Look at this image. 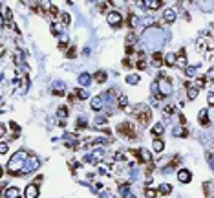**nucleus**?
<instances>
[{
    "label": "nucleus",
    "instance_id": "nucleus-17",
    "mask_svg": "<svg viewBox=\"0 0 214 198\" xmlns=\"http://www.w3.org/2000/svg\"><path fill=\"white\" fill-rule=\"evenodd\" d=\"M163 147H165V143H163L161 140H156V141H154V150H156V152H161Z\"/></svg>",
    "mask_w": 214,
    "mask_h": 198
},
{
    "label": "nucleus",
    "instance_id": "nucleus-4",
    "mask_svg": "<svg viewBox=\"0 0 214 198\" xmlns=\"http://www.w3.org/2000/svg\"><path fill=\"white\" fill-rule=\"evenodd\" d=\"M39 196V185L37 184H29L24 191V198H37Z\"/></svg>",
    "mask_w": 214,
    "mask_h": 198
},
{
    "label": "nucleus",
    "instance_id": "nucleus-23",
    "mask_svg": "<svg viewBox=\"0 0 214 198\" xmlns=\"http://www.w3.org/2000/svg\"><path fill=\"white\" fill-rule=\"evenodd\" d=\"M196 96H198V88H190L188 90V99H196Z\"/></svg>",
    "mask_w": 214,
    "mask_h": 198
},
{
    "label": "nucleus",
    "instance_id": "nucleus-1",
    "mask_svg": "<svg viewBox=\"0 0 214 198\" xmlns=\"http://www.w3.org/2000/svg\"><path fill=\"white\" fill-rule=\"evenodd\" d=\"M134 116L137 118V121H139V123L147 125V123L150 121V118H152V110H150L148 106H139L137 110H134Z\"/></svg>",
    "mask_w": 214,
    "mask_h": 198
},
{
    "label": "nucleus",
    "instance_id": "nucleus-2",
    "mask_svg": "<svg viewBox=\"0 0 214 198\" xmlns=\"http://www.w3.org/2000/svg\"><path fill=\"white\" fill-rule=\"evenodd\" d=\"M117 132L121 136H125V138H128V140H135L137 138V132H135V128L130 125V123H121L117 127Z\"/></svg>",
    "mask_w": 214,
    "mask_h": 198
},
{
    "label": "nucleus",
    "instance_id": "nucleus-14",
    "mask_svg": "<svg viewBox=\"0 0 214 198\" xmlns=\"http://www.w3.org/2000/svg\"><path fill=\"white\" fill-rule=\"evenodd\" d=\"M200 121H201V125H209V118H207V110H203V112H200Z\"/></svg>",
    "mask_w": 214,
    "mask_h": 198
},
{
    "label": "nucleus",
    "instance_id": "nucleus-35",
    "mask_svg": "<svg viewBox=\"0 0 214 198\" xmlns=\"http://www.w3.org/2000/svg\"><path fill=\"white\" fill-rule=\"evenodd\" d=\"M125 52H126V55H132V53H134V46H126Z\"/></svg>",
    "mask_w": 214,
    "mask_h": 198
},
{
    "label": "nucleus",
    "instance_id": "nucleus-39",
    "mask_svg": "<svg viewBox=\"0 0 214 198\" xmlns=\"http://www.w3.org/2000/svg\"><path fill=\"white\" fill-rule=\"evenodd\" d=\"M209 105H214V94L209 96Z\"/></svg>",
    "mask_w": 214,
    "mask_h": 198
},
{
    "label": "nucleus",
    "instance_id": "nucleus-30",
    "mask_svg": "<svg viewBox=\"0 0 214 198\" xmlns=\"http://www.w3.org/2000/svg\"><path fill=\"white\" fill-rule=\"evenodd\" d=\"M123 66L125 68H132V61L130 59H123Z\"/></svg>",
    "mask_w": 214,
    "mask_h": 198
},
{
    "label": "nucleus",
    "instance_id": "nucleus-31",
    "mask_svg": "<svg viewBox=\"0 0 214 198\" xmlns=\"http://www.w3.org/2000/svg\"><path fill=\"white\" fill-rule=\"evenodd\" d=\"M9 128H11V132H13V130H15V134H18V125H15V123H13V121H11V123H9Z\"/></svg>",
    "mask_w": 214,
    "mask_h": 198
},
{
    "label": "nucleus",
    "instance_id": "nucleus-38",
    "mask_svg": "<svg viewBox=\"0 0 214 198\" xmlns=\"http://www.w3.org/2000/svg\"><path fill=\"white\" fill-rule=\"evenodd\" d=\"M66 44H68V40H66V39H62V40H60V44H59V46H60V48L64 50V48H66Z\"/></svg>",
    "mask_w": 214,
    "mask_h": 198
},
{
    "label": "nucleus",
    "instance_id": "nucleus-11",
    "mask_svg": "<svg viewBox=\"0 0 214 198\" xmlns=\"http://www.w3.org/2000/svg\"><path fill=\"white\" fill-rule=\"evenodd\" d=\"M165 64L166 66H174L176 64V55L174 53H169V55H166V59H165Z\"/></svg>",
    "mask_w": 214,
    "mask_h": 198
},
{
    "label": "nucleus",
    "instance_id": "nucleus-25",
    "mask_svg": "<svg viewBox=\"0 0 214 198\" xmlns=\"http://www.w3.org/2000/svg\"><path fill=\"white\" fill-rule=\"evenodd\" d=\"M152 134H163V125H156L152 128Z\"/></svg>",
    "mask_w": 214,
    "mask_h": 198
},
{
    "label": "nucleus",
    "instance_id": "nucleus-15",
    "mask_svg": "<svg viewBox=\"0 0 214 198\" xmlns=\"http://www.w3.org/2000/svg\"><path fill=\"white\" fill-rule=\"evenodd\" d=\"M170 191H172V187H170L169 184H163V185L159 187V193H161V194H169Z\"/></svg>",
    "mask_w": 214,
    "mask_h": 198
},
{
    "label": "nucleus",
    "instance_id": "nucleus-24",
    "mask_svg": "<svg viewBox=\"0 0 214 198\" xmlns=\"http://www.w3.org/2000/svg\"><path fill=\"white\" fill-rule=\"evenodd\" d=\"M66 55H68L70 59H73V57L77 55V52H75V48H73V46H71V48H68V52H66Z\"/></svg>",
    "mask_w": 214,
    "mask_h": 198
},
{
    "label": "nucleus",
    "instance_id": "nucleus-34",
    "mask_svg": "<svg viewBox=\"0 0 214 198\" xmlns=\"http://www.w3.org/2000/svg\"><path fill=\"white\" fill-rule=\"evenodd\" d=\"M50 13H51V15H57V13H59V9H57L55 6H50Z\"/></svg>",
    "mask_w": 214,
    "mask_h": 198
},
{
    "label": "nucleus",
    "instance_id": "nucleus-16",
    "mask_svg": "<svg viewBox=\"0 0 214 198\" xmlns=\"http://www.w3.org/2000/svg\"><path fill=\"white\" fill-rule=\"evenodd\" d=\"M79 81H81V84H86V86H88V84H90V81H91V77H90L88 74H82V75L79 77Z\"/></svg>",
    "mask_w": 214,
    "mask_h": 198
},
{
    "label": "nucleus",
    "instance_id": "nucleus-29",
    "mask_svg": "<svg viewBox=\"0 0 214 198\" xmlns=\"http://www.w3.org/2000/svg\"><path fill=\"white\" fill-rule=\"evenodd\" d=\"M106 8H108V2H99V11H101V13L106 11Z\"/></svg>",
    "mask_w": 214,
    "mask_h": 198
},
{
    "label": "nucleus",
    "instance_id": "nucleus-5",
    "mask_svg": "<svg viewBox=\"0 0 214 198\" xmlns=\"http://www.w3.org/2000/svg\"><path fill=\"white\" fill-rule=\"evenodd\" d=\"M190 178H192V174H190L187 169H181V171L178 172V180H179L181 184H187V182H190Z\"/></svg>",
    "mask_w": 214,
    "mask_h": 198
},
{
    "label": "nucleus",
    "instance_id": "nucleus-27",
    "mask_svg": "<svg viewBox=\"0 0 214 198\" xmlns=\"http://www.w3.org/2000/svg\"><path fill=\"white\" fill-rule=\"evenodd\" d=\"M148 198H156L157 196V191H154V189H147V193H145Z\"/></svg>",
    "mask_w": 214,
    "mask_h": 198
},
{
    "label": "nucleus",
    "instance_id": "nucleus-28",
    "mask_svg": "<svg viewBox=\"0 0 214 198\" xmlns=\"http://www.w3.org/2000/svg\"><path fill=\"white\" fill-rule=\"evenodd\" d=\"M60 20H62V24H70V15L68 13H62L60 15Z\"/></svg>",
    "mask_w": 214,
    "mask_h": 198
},
{
    "label": "nucleus",
    "instance_id": "nucleus-18",
    "mask_svg": "<svg viewBox=\"0 0 214 198\" xmlns=\"http://www.w3.org/2000/svg\"><path fill=\"white\" fill-rule=\"evenodd\" d=\"M152 59H154V62H157V64H163V55H161V52H156V53L152 55Z\"/></svg>",
    "mask_w": 214,
    "mask_h": 198
},
{
    "label": "nucleus",
    "instance_id": "nucleus-9",
    "mask_svg": "<svg viewBox=\"0 0 214 198\" xmlns=\"http://www.w3.org/2000/svg\"><path fill=\"white\" fill-rule=\"evenodd\" d=\"M101 105H103L101 96H97V97H93V99H91V108H93V110H101Z\"/></svg>",
    "mask_w": 214,
    "mask_h": 198
},
{
    "label": "nucleus",
    "instance_id": "nucleus-22",
    "mask_svg": "<svg viewBox=\"0 0 214 198\" xmlns=\"http://www.w3.org/2000/svg\"><path fill=\"white\" fill-rule=\"evenodd\" d=\"M135 66H137V70H145V68H147V64H145V59H139V61L135 62Z\"/></svg>",
    "mask_w": 214,
    "mask_h": 198
},
{
    "label": "nucleus",
    "instance_id": "nucleus-36",
    "mask_svg": "<svg viewBox=\"0 0 214 198\" xmlns=\"http://www.w3.org/2000/svg\"><path fill=\"white\" fill-rule=\"evenodd\" d=\"M84 127H86V123H84L82 119H79V121H77V128H84Z\"/></svg>",
    "mask_w": 214,
    "mask_h": 198
},
{
    "label": "nucleus",
    "instance_id": "nucleus-3",
    "mask_svg": "<svg viewBox=\"0 0 214 198\" xmlns=\"http://www.w3.org/2000/svg\"><path fill=\"white\" fill-rule=\"evenodd\" d=\"M108 24L110 26H113V28H119V26H121L123 24V17L121 15H119L117 11H112V13H108Z\"/></svg>",
    "mask_w": 214,
    "mask_h": 198
},
{
    "label": "nucleus",
    "instance_id": "nucleus-19",
    "mask_svg": "<svg viewBox=\"0 0 214 198\" xmlns=\"http://www.w3.org/2000/svg\"><path fill=\"white\" fill-rule=\"evenodd\" d=\"M73 94H77V97H79V99H86V97H88L86 90H81V88H77V90H75Z\"/></svg>",
    "mask_w": 214,
    "mask_h": 198
},
{
    "label": "nucleus",
    "instance_id": "nucleus-21",
    "mask_svg": "<svg viewBox=\"0 0 214 198\" xmlns=\"http://www.w3.org/2000/svg\"><path fill=\"white\" fill-rule=\"evenodd\" d=\"M126 105H128V97H126V96H121V97H119V106L125 108Z\"/></svg>",
    "mask_w": 214,
    "mask_h": 198
},
{
    "label": "nucleus",
    "instance_id": "nucleus-7",
    "mask_svg": "<svg viewBox=\"0 0 214 198\" xmlns=\"http://www.w3.org/2000/svg\"><path fill=\"white\" fill-rule=\"evenodd\" d=\"M163 18H165L166 22H174V20H176V13H174V9H166V11L163 13Z\"/></svg>",
    "mask_w": 214,
    "mask_h": 198
},
{
    "label": "nucleus",
    "instance_id": "nucleus-26",
    "mask_svg": "<svg viewBox=\"0 0 214 198\" xmlns=\"http://www.w3.org/2000/svg\"><path fill=\"white\" fill-rule=\"evenodd\" d=\"M59 116L60 118H66L68 116V108L66 106H59Z\"/></svg>",
    "mask_w": 214,
    "mask_h": 198
},
{
    "label": "nucleus",
    "instance_id": "nucleus-32",
    "mask_svg": "<svg viewBox=\"0 0 214 198\" xmlns=\"http://www.w3.org/2000/svg\"><path fill=\"white\" fill-rule=\"evenodd\" d=\"M172 112H174V108H172L170 105H166V106H165V114H172Z\"/></svg>",
    "mask_w": 214,
    "mask_h": 198
},
{
    "label": "nucleus",
    "instance_id": "nucleus-12",
    "mask_svg": "<svg viewBox=\"0 0 214 198\" xmlns=\"http://www.w3.org/2000/svg\"><path fill=\"white\" fill-rule=\"evenodd\" d=\"M126 26H128V28H134V26H135V15H134V13H128V17H126Z\"/></svg>",
    "mask_w": 214,
    "mask_h": 198
},
{
    "label": "nucleus",
    "instance_id": "nucleus-8",
    "mask_svg": "<svg viewBox=\"0 0 214 198\" xmlns=\"http://www.w3.org/2000/svg\"><path fill=\"white\" fill-rule=\"evenodd\" d=\"M4 196H6V198H18V189H17V187H9Z\"/></svg>",
    "mask_w": 214,
    "mask_h": 198
},
{
    "label": "nucleus",
    "instance_id": "nucleus-37",
    "mask_svg": "<svg viewBox=\"0 0 214 198\" xmlns=\"http://www.w3.org/2000/svg\"><path fill=\"white\" fill-rule=\"evenodd\" d=\"M212 77H214V68H212V70H209V74L205 75V79H212Z\"/></svg>",
    "mask_w": 214,
    "mask_h": 198
},
{
    "label": "nucleus",
    "instance_id": "nucleus-33",
    "mask_svg": "<svg viewBox=\"0 0 214 198\" xmlns=\"http://www.w3.org/2000/svg\"><path fill=\"white\" fill-rule=\"evenodd\" d=\"M0 150H2V154H6V152H8V145H6L4 141H2V145H0Z\"/></svg>",
    "mask_w": 214,
    "mask_h": 198
},
{
    "label": "nucleus",
    "instance_id": "nucleus-10",
    "mask_svg": "<svg viewBox=\"0 0 214 198\" xmlns=\"http://www.w3.org/2000/svg\"><path fill=\"white\" fill-rule=\"evenodd\" d=\"M145 6H148L150 9H157L159 6H163V2H157V0H147Z\"/></svg>",
    "mask_w": 214,
    "mask_h": 198
},
{
    "label": "nucleus",
    "instance_id": "nucleus-6",
    "mask_svg": "<svg viewBox=\"0 0 214 198\" xmlns=\"http://www.w3.org/2000/svg\"><path fill=\"white\" fill-rule=\"evenodd\" d=\"M176 64L179 66V68H185L187 66V59H185V50H179L178 55H176Z\"/></svg>",
    "mask_w": 214,
    "mask_h": 198
},
{
    "label": "nucleus",
    "instance_id": "nucleus-13",
    "mask_svg": "<svg viewBox=\"0 0 214 198\" xmlns=\"http://www.w3.org/2000/svg\"><path fill=\"white\" fill-rule=\"evenodd\" d=\"M93 77H95V81H97V83H104L106 81V72H97Z\"/></svg>",
    "mask_w": 214,
    "mask_h": 198
},
{
    "label": "nucleus",
    "instance_id": "nucleus-20",
    "mask_svg": "<svg viewBox=\"0 0 214 198\" xmlns=\"http://www.w3.org/2000/svg\"><path fill=\"white\" fill-rule=\"evenodd\" d=\"M126 83L137 84V83H139V75H128V77H126Z\"/></svg>",
    "mask_w": 214,
    "mask_h": 198
}]
</instances>
